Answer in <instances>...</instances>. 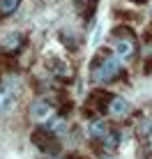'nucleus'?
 I'll use <instances>...</instances> for the list:
<instances>
[{
  "instance_id": "9d476101",
  "label": "nucleus",
  "mask_w": 152,
  "mask_h": 159,
  "mask_svg": "<svg viewBox=\"0 0 152 159\" xmlns=\"http://www.w3.org/2000/svg\"><path fill=\"white\" fill-rule=\"evenodd\" d=\"M44 129H48L51 134H62V131H67V122H65V118H53L46 120Z\"/></svg>"
},
{
  "instance_id": "7ed1b4c3",
  "label": "nucleus",
  "mask_w": 152,
  "mask_h": 159,
  "mask_svg": "<svg viewBox=\"0 0 152 159\" xmlns=\"http://www.w3.org/2000/svg\"><path fill=\"white\" fill-rule=\"evenodd\" d=\"M53 136H56V134H51L48 129H39V131L32 134V141H35V145H39L44 152H56L58 150V143H56Z\"/></svg>"
},
{
  "instance_id": "4468645a",
  "label": "nucleus",
  "mask_w": 152,
  "mask_h": 159,
  "mask_svg": "<svg viewBox=\"0 0 152 159\" xmlns=\"http://www.w3.org/2000/svg\"><path fill=\"white\" fill-rule=\"evenodd\" d=\"M132 2H136V5H143V2H148V0H132Z\"/></svg>"
},
{
  "instance_id": "6e6552de",
  "label": "nucleus",
  "mask_w": 152,
  "mask_h": 159,
  "mask_svg": "<svg viewBox=\"0 0 152 159\" xmlns=\"http://www.w3.org/2000/svg\"><path fill=\"white\" fill-rule=\"evenodd\" d=\"M51 72L58 76L60 81H67V79H72V67H69L67 62H62V60H53V67H51Z\"/></svg>"
},
{
  "instance_id": "2eb2a0df",
  "label": "nucleus",
  "mask_w": 152,
  "mask_h": 159,
  "mask_svg": "<svg viewBox=\"0 0 152 159\" xmlns=\"http://www.w3.org/2000/svg\"><path fill=\"white\" fill-rule=\"evenodd\" d=\"M85 2H90V0H85Z\"/></svg>"
},
{
  "instance_id": "423d86ee",
  "label": "nucleus",
  "mask_w": 152,
  "mask_h": 159,
  "mask_svg": "<svg viewBox=\"0 0 152 159\" xmlns=\"http://www.w3.org/2000/svg\"><path fill=\"white\" fill-rule=\"evenodd\" d=\"M108 111L120 118V116H127V113L132 111V106H129V102L124 99V97H113L111 104H108Z\"/></svg>"
},
{
  "instance_id": "f257e3e1",
  "label": "nucleus",
  "mask_w": 152,
  "mask_h": 159,
  "mask_svg": "<svg viewBox=\"0 0 152 159\" xmlns=\"http://www.w3.org/2000/svg\"><path fill=\"white\" fill-rule=\"evenodd\" d=\"M120 72H122L120 58L118 56H104L101 62L92 69V79H95V83H111L113 79L120 76Z\"/></svg>"
},
{
  "instance_id": "1a4fd4ad",
  "label": "nucleus",
  "mask_w": 152,
  "mask_h": 159,
  "mask_svg": "<svg viewBox=\"0 0 152 159\" xmlns=\"http://www.w3.org/2000/svg\"><path fill=\"white\" fill-rule=\"evenodd\" d=\"M88 131H90L92 139H104V136L108 134V129H106V122H104V120H92Z\"/></svg>"
},
{
  "instance_id": "0eeeda50",
  "label": "nucleus",
  "mask_w": 152,
  "mask_h": 159,
  "mask_svg": "<svg viewBox=\"0 0 152 159\" xmlns=\"http://www.w3.org/2000/svg\"><path fill=\"white\" fill-rule=\"evenodd\" d=\"M14 104V85H0V113Z\"/></svg>"
},
{
  "instance_id": "20e7f679",
  "label": "nucleus",
  "mask_w": 152,
  "mask_h": 159,
  "mask_svg": "<svg viewBox=\"0 0 152 159\" xmlns=\"http://www.w3.org/2000/svg\"><path fill=\"white\" fill-rule=\"evenodd\" d=\"M51 106H53V104L48 102V99H39V102H35V106H32L30 116L35 118V120H39V122H44V120H48V113H51Z\"/></svg>"
},
{
  "instance_id": "f03ea898",
  "label": "nucleus",
  "mask_w": 152,
  "mask_h": 159,
  "mask_svg": "<svg viewBox=\"0 0 152 159\" xmlns=\"http://www.w3.org/2000/svg\"><path fill=\"white\" fill-rule=\"evenodd\" d=\"M25 44V37L21 32H9L0 39V53H19Z\"/></svg>"
},
{
  "instance_id": "9b49d317",
  "label": "nucleus",
  "mask_w": 152,
  "mask_h": 159,
  "mask_svg": "<svg viewBox=\"0 0 152 159\" xmlns=\"http://www.w3.org/2000/svg\"><path fill=\"white\" fill-rule=\"evenodd\" d=\"M19 2L21 0H0V14L2 16H9L19 9Z\"/></svg>"
},
{
  "instance_id": "ddd939ff",
  "label": "nucleus",
  "mask_w": 152,
  "mask_h": 159,
  "mask_svg": "<svg viewBox=\"0 0 152 159\" xmlns=\"http://www.w3.org/2000/svg\"><path fill=\"white\" fill-rule=\"evenodd\" d=\"M148 131H150V125H148V120H143V125H138V134H148Z\"/></svg>"
},
{
  "instance_id": "39448f33",
  "label": "nucleus",
  "mask_w": 152,
  "mask_h": 159,
  "mask_svg": "<svg viewBox=\"0 0 152 159\" xmlns=\"http://www.w3.org/2000/svg\"><path fill=\"white\" fill-rule=\"evenodd\" d=\"M134 51H136V46H134V42H132V39H127V37L115 42V56L120 58V60L132 58V56H134Z\"/></svg>"
},
{
  "instance_id": "f8f14e48",
  "label": "nucleus",
  "mask_w": 152,
  "mask_h": 159,
  "mask_svg": "<svg viewBox=\"0 0 152 159\" xmlns=\"http://www.w3.org/2000/svg\"><path fill=\"white\" fill-rule=\"evenodd\" d=\"M101 141H104V148H106V150H115V148H118V141H120V136H118V134H106Z\"/></svg>"
}]
</instances>
